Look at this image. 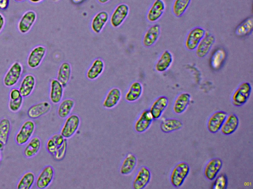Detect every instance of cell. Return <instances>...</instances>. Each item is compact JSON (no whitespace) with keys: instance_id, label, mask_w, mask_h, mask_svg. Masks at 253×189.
<instances>
[{"instance_id":"28","label":"cell","mask_w":253,"mask_h":189,"mask_svg":"<svg viewBox=\"0 0 253 189\" xmlns=\"http://www.w3.org/2000/svg\"><path fill=\"white\" fill-rule=\"evenodd\" d=\"M173 62V56L171 53L165 50L160 56L156 62L154 68L158 72H164L167 71L171 66Z\"/></svg>"},{"instance_id":"23","label":"cell","mask_w":253,"mask_h":189,"mask_svg":"<svg viewBox=\"0 0 253 189\" xmlns=\"http://www.w3.org/2000/svg\"><path fill=\"white\" fill-rule=\"evenodd\" d=\"M227 54L226 50L222 47H218L212 52L210 58V65L215 71L220 69L227 59Z\"/></svg>"},{"instance_id":"7","label":"cell","mask_w":253,"mask_h":189,"mask_svg":"<svg viewBox=\"0 0 253 189\" xmlns=\"http://www.w3.org/2000/svg\"><path fill=\"white\" fill-rule=\"evenodd\" d=\"M252 92V86L250 83H242L232 95V103L237 107L244 105L249 98Z\"/></svg>"},{"instance_id":"26","label":"cell","mask_w":253,"mask_h":189,"mask_svg":"<svg viewBox=\"0 0 253 189\" xmlns=\"http://www.w3.org/2000/svg\"><path fill=\"white\" fill-rule=\"evenodd\" d=\"M137 163L136 156L131 153L126 154L120 168V173L124 176L130 175L135 168Z\"/></svg>"},{"instance_id":"36","label":"cell","mask_w":253,"mask_h":189,"mask_svg":"<svg viewBox=\"0 0 253 189\" xmlns=\"http://www.w3.org/2000/svg\"><path fill=\"white\" fill-rule=\"evenodd\" d=\"M36 181L34 173L32 171L25 172L18 181L16 188L17 189H30Z\"/></svg>"},{"instance_id":"20","label":"cell","mask_w":253,"mask_h":189,"mask_svg":"<svg viewBox=\"0 0 253 189\" xmlns=\"http://www.w3.org/2000/svg\"><path fill=\"white\" fill-rule=\"evenodd\" d=\"M36 84L35 76L31 73L26 74L22 78L18 89L23 97L29 96L33 93Z\"/></svg>"},{"instance_id":"44","label":"cell","mask_w":253,"mask_h":189,"mask_svg":"<svg viewBox=\"0 0 253 189\" xmlns=\"http://www.w3.org/2000/svg\"><path fill=\"white\" fill-rule=\"evenodd\" d=\"M22 96L18 88H12L9 93V99L15 100Z\"/></svg>"},{"instance_id":"34","label":"cell","mask_w":253,"mask_h":189,"mask_svg":"<svg viewBox=\"0 0 253 189\" xmlns=\"http://www.w3.org/2000/svg\"><path fill=\"white\" fill-rule=\"evenodd\" d=\"M253 31V18L248 17L243 21L235 29V34L240 37L250 35Z\"/></svg>"},{"instance_id":"49","label":"cell","mask_w":253,"mask_h":189,"mask_svg":"<svg viewBox=\"0 0 253 189\" xmlns=\"http://www.w3.org/2000/svg\"><path fill=\"white\" fill-rule=\"evenodd\" d=\"M97 1L101 4H104L107 3H108L110 0H97Z\"/></svg>"},{"instance_id":"52","label":"cell","mask_w":253,"mask_h":189,"mask_svg":"<svg viewBox=\"0 0 253 189\" xmlns=\"http://www.w3.org/2000/svg\"><path fill=\"white\" fill-rule=\"evenodd\" d=\"M53 1H59V0H52Z\"/></svg>"},{"instance_id":"46","label":"cell","mask_w":253,"mask_h":189,"mask_svg":"<svg viewBox=\"0 0 253 189\" xmlns=\"http://www.w3.org/2000/svg\"><path fill=\"white\" fill-rule=\"evenodd\" d=\"M5 25V19L3 15L0 13V33L2 31Z\"/></svg>"},{"instance_id":"1","label":"cell","mask_w":253,"mask_h":189,"mask_svg":"<svg viewBox=\"0 0 253 189\" xmlns=\"http://www.w3.org/2000/svg\"><path fill=\"white\" fill-rule=\"evenodd\" d=\"M23 66L21 63L14 62L9 67L3 77V84L7 88H12L19 81L23 72Z\"/></svg>"},{"instance_id":"50","label":"cell","mask_w":253,"mask_h":189,"mask_svg":"<svg viewBox=\"0 0 253 189\" xmlns=\"http://www.w3.org/2000/svg\"><path fill=\"white\" fill-rule=\"evenodd\" d=\"M16 2H20L24 1L25 0H14Z\"/></svg>"},{"instance_id":"21","label":"cell","mask_w":253,"mask_h":189,"mask_svg":"<svg viewBox=\"0 0 253 189\" xmlns=\"http://www.w3.org/2000/svg\"><path fill=\"white\" fill-rule=\"evenodd\" d=\"M64 88L56 79H52L50 80L49 97L51 103L57 104L60 102L64 95Z\"/></svg>"},{"instance_id":"38","label":"cell","mask_w":253,"mask_h":189,"mask_svg":"<svg viewBox=\"0 0 253 189\" xmlns=\"http://www.w3.org/2000/svg\"><path fill=\"white\" fill-rule=\"evenodd\" d=\"M11 127V123L8 119L3 118L0 120V141L4 145L7 143Z\"/></svg>"},{"instance_id":"5","label":"cell","mask_w":253,"mask_h":189,"mask_svg":"<svg viewBox=\"0 0 253 189\" xmlns=\"http://www.w3.org/2000/svg\"><path fill=\"white\" fill-rule=\"evenodd\" d=\"M36 128V125L32 120L25 121L15 136L17 144L22 146L26 144L32 138Z\"/></svg>"},{"instance_id":"35","label":"cell","mask_w":253,"mask_h":189,"mask_svg":"<svg viewBox=\"0 0 253 189\" xmlns=\"http://www.w3.org/2000/svg\"><path fill=\"white\" fill-rule=\"evenodd\" d=\"M182 126V122L176 118L166 119L160 124L161 130L164 133H169L178 130Z\"/></svg>"},{"instance_id":"2","label":"cell","mask_w":253,"mask_h":189,"mask_svg":"<svg viewBox=\"0 0 253 189\" xmlns=\"http://www.w3.org/2000/svg\"><path fill=\"white\" fill-rule=\"evenodd\" d=\"M190 171L189 165L185 162H180L174 167L170 175V182L172 186H181Z\"/></svg>"},{"instance_id":"15","label":"cell","mask_w":253,"mask_h":189,"mask_svg":"<svg viewBox=\"0 0 253 189\" xmlns=\"http://www.w3.org/2000/svg\"><path fill=\"white\" fill-rule=\"evenodd\" d=\"M227 116V113L223 111H217L212 113L207 122L208 131L211 133L219 131Z\"/></svg>"},{"instance_id":"31","label":"cell","mask_w":253,"mask_h":189,"mask_svg":"<svg viewBox=\"0 0 253 189\" xmlns=\"http://www.w3.org/2000/svg\"><path fill=\"white\" fill-rule=\"evenodd\" d=\"M72 74L71 64L64 62L59 65L57 72L56 79L65 87L70 81Z\"/></svg>"},{"instance_id":"11","label":"cell","mask_w":253,"mask_h":189,"mask_svg":"<svg viewBox=\"0 0 253 189\" xmlns=\"http://www.w3.org/2000/svg\"><path fill=\"white\" fill-rule=\"evenodd\" d=\"M54 177L53 167L49 165L44 166L36 179V186L39 189L47 188L52 183Z\"/></svg>"},{"instance_id":"3","label":"cell","mask_w":253,"mask_h":189,"mask_svg":"<svg viewBox=\"0 0 253 189\" xmlns=\"http://www.w3.org/2000/svg\"><path fill=\"white\" fill-rule=\"evenodd\" d=\"M47 52L46 48L38 45L34 47L29 52L26 60L28 67L34 69L38 68L43 61Z\"/></svg>"},{"instance_id":"8","label":"cell","mask_w":253,"mask_h":189,"mask_svg":"<svg viewBox=\"0 0 253 189\" xmlns=\"http://www.w3.org/2000/svg\"><path fill=\"white\" fill-rule=\"evenodd\" d=\"M37 19V14L33 10L25 11L20 17L17 23L18 32L25 34L30 32Z\"/></svg>"},{"instance_id":"25","label":"cell","mask_w":253,"mask_h":189,"mask_svg":"<svg viewBox=\"0 0 253 189\" xmlns=\"http://www.w3.org/2000/svg\"><path fill=\"white\" fill-rule=\"evenodd\" d=\"M169 104V99L166 96H160L152 103L149 109L154 120L159 119Z\"/></svg>"},{"instance_id":"17","label":"cell","mask_w":253,"mask_h":189,"mask_svg":"<svg viewBox=\"0 0 253 189\" xmlns=\"http://www.w3.org/2000/svg\"><path fill=\"white\" fill-rule=\"evenodd\" d=\"M154 119L149 109L143 110L135 122L134 128L137 133L145 132L151 125Z\"/></svg>"},{"instance_id":"4","label":"cell","mask_w":253,"mask_h":189,"mask_svg":"<svg viewBox=\"0 0 253 189\" xmlns=\"http://www.w3.org/2000/svg\"><path fill=\"white\" fill-rule=\"evenodd\" d=\"M129 13L128 5L124 3L117 5L109 16L110 25L114 28L120 27L127 18Z\"/></svg>"},{"instance_id":"37","label":"cell","mask_w":253,"mask_h":189,"mask_svg":"<svg viewBox=\"0 0 253 189\" xmlns=\"http://www.w3.org/2000/svg\"><path fill=\"white\" fill-rule=\"evenodd\" d=\"M191 0H174L172 4L171 10L173 15L181 17L189 7Z\"/></svg>"},{"instance_id":"19","label":"cell","mask_w":253,"mask_h":189,"mask_svg":"<svg viewBox=\"0 0 253 189\" xmlns=\"http://www.w3.org/2000/svg\"><path fill=\"white\" fill-rule=\"evenodd\" d=\"M51 109V104L46 101L38 102L32 105L27 111L28 116L31 119H38L48 113Z\"/></svg>"},{"instance_id":"22","label":"cell","mask_w":253,"mask_h":189,"mask_svg":"<svg viewBox=\"0 0 253 189\" xmlns=\"http://www.w3.org/2000/svg\"><path fill=\"white\" fill-rule=\"evenodd\" d=\"M222 167V161L219 158L210 159L206 164L204 174L209 180L212 181L217 176Z\"/></svg>"},{"instance_id":"32","label":"cell","mask_w":253,"mask_h":189,"mask_svg":"<svg viewBox=\"0 0 253 189\" xmlns=\"http://www.w3.org/2000/svg\"><path fill=\"white\" fill-rule=\"evenodd\" d=\"M23 150L24 156L27 158H31L36 156L40 151L42 142L38 136L32 137L26 143Z\"/></svg>"},{"instance_id":"9","label":"cell","mask_w":253,"mask_h":189,"mask_svg":"<svg viewBox=\"0 0 253 189\" xmlns=\"http://www.w3.org/2000/svg\"><path fill=\"white\" fill-rule=\"evenodd\" d=\"M206 31L202 27H196L188 32L184 42L185 48L189 51L195 50L206 34Z\"/></svg>"},{"instance_id":"40","label":"cell","mask_w":253,"mask_h":189,"mask_svg":"<svg viewBox=\"0 0 253 189\" xmlns=\"http://www.w3.org/2000/svg\"><path fill=\"white\" fill-rule=\"evenodd\" d=\"M23 98L24 97L22 96L15 100L9 99L8 103V107L9 110L14 113L19 111L23 105Z\"/></svg>"},{"instance_id":"24","label":"cell","mask_w":253,"mask_h":189,"mask_svg":"<svg viewBox=\"0 0 253 189\" xmlns=\"http://www.w3.org/2000/svg\"><path fill=\"white\" fill-rule=\"evenodd\" d=\"M105 69V63L103 60L97 58L91 63L86 72V77L89 80L97 79L103 72Z\"/></svg>"},{"instance_id":"43","label":"cell","mask_w":253,"mask_h":189,"mask_svg":"<svg viewBox=\"0 0 253 189\" xmlns=\"http://www.w3.org/2000/svg\"><path fill=\"white\" fill-rule=\"evenodd\" d=\"M51 138L54 141L57 147L62 145L65 139H66L60 133L54 134Z\"/></svg>"},{"instance_id":"12","label":"cell","mask_w":253,"mask_h":189,"mask_svg":"<svg viewBox=\"0 0 253 189\" xmlns=\"http://www.w3.org/2000/svg\"><path fill=\"white\" fill-rule=\"evenodd\" d=\"M151 173L145 166H142L138 170L132 181V187L134 189H143L150 181Z\"/></svg>"},{"instance_id":"30","label":"cell","mask_w":253,"mask_h":189,"mask_svg":"<svg viewBox=\"0 0 253 189\" xmlns=\"http://www.w3.org/2000/svg\"><path fill=\"white\" fill-rule=\"evenodd\" d=\"M239 123V121L237 116L235 114L231 113L227 116L220 130L223 135H230L237 129Z\"/></svg>"},{"instance_id":"6","label":"cell","mask_w":253,"mask_h":189,"mask_svg":"<svg viewBox=\"0 0 253 189\" xmlns=\"http://www.w3.org/2000/svg\"><path fill=\"white\" fill-rule=\"evenodd\" d=\"M81 125L80 117L76 114H70L67 117L61 128L60 134L67 139L73 137L78 131Z\"/></svg>"},{"instance_id":"41","label":"cell","mask_w":253,"mask_h":189,"mask_svg":"<svg viewBox=\"0 0 253 189\" xmlns=\"http://www.w3.org/2000/svg\"><path fill=\"white\" fill-rule=\"evenodd\" d=\"M67 149V141L65 139L63 143L57 148L53 155L54 158L58 160H62L65 157Z\"/></svg>"},{"instance_id":"18","label":"cell","mask_w":253,"mask_h":189,"mask_svg":"<svg viewBox=\"0 0 253 189\" xmlns=\"http://www.w3.org/2000/svg\"><path fill=\"white\" fill-rule=\"evenodd\" d=\"M122 98V92L117 87H113L107 93L102 102V106L107 109L116 107Z\"/></svg>"},{"instance_id":"42","label":"cell","mask_w":253,"mask_h":189,"mask_svg":"<svg viewBox=\"0 0 253 189\" xmlns=\"http://www.w3.org/2000/svg\"><path fill=\"white\" fill-rule=\"evenodd\" d=\"M45 147L47 152L53 156L57 147L51 137L46 141Z\"/></svg>"},{"instance_id":"16","label":"cell","mask_w":253,"mask_h":189,"mask_svg":"<svg viewBox=\"0 0 253 189\" xmlns=\"http://www.w3.org/2000/svg\"><path fill=\"white\" fill-rule=\"evenodd\" d=\"M109 14L106 11H98L91 19L90 22L91 31L96 34L100 33L109 21Z\"/></svg>"},{"instance_id":"10","label":"cell","mask_w":253,"mask_h":189,"mask_svg":"<svg viewBox=\"0 0 253 189\" xmlns=\"http://www.w3.org/2000/svg\"><path fill=\"white\" fill-rule=\"evenodd\" d=\"M215 41V38L212 33L206 32L195 49L196 56L202 59L208 55Z\"/></svg>"},{"instance_id":"33","label":"cell","mask_w":253,"mask_h":189,"mask_svg":"<svg viewBox=\"0 0 253 189\" xmlns=\"http://www.w3.org/2000/svg\"><path fill=\"white\" fill-rule=\"evenodd\" d=\"M75 105V101L70 98L62 100L57 109L58 116L61 119H66L71 113Z\"/></svg>"},{"instance_id":"45","label":"cell","mask_w":253,"mask_h":189,"mask_svg":"<svg viewBox=\"0 0 253 189\" xmlns=\"http://www.w3.org/2000/svg\"><path fill=\"white\" fill-rule=\"evenodd\" d=\"M10 0H0V9L5 10L9 6Z\"/></svg>"},{"instance_id":"39","label":"cell","mask_w":253,"mask_h":189,"mask_svg":"<svg viewBox=\"0 0 253 189\" xmlns=\"http://www.w3.org/2000/svg\"><path fill=\"white\" fill-rule=\"evenodd\" d=\"M212 188L214 189H226L228 185V178L225 174L222 173L214 178Z\"/></svg>"},{"instance_id":"48","label":"cell","mask_w":253,"mask_h":189,"mask_svg":"<svg viewBox=\"0 0 253 189\" xmlns=\"http://www.w3.org/2000/svg\"><path fill=\"white\" fill-rule=\"evenodd\" d=\"M44 0H28L29 2L33 4H38Z\"/></svg>"},{"instance_id":"14","label":"cell","mask_w":253,"mask_h":189,"mask_svg":"<svg viewBox=\"0 0 253 189\" xmlns=\"http://www.w3.org/2000/svg\"><path fill=\"white\" fill-rule=\"evenodd\" d=\"M161 34V27L159 24H153L149 27L143 34L142 43L145 47L153 46L158 40Z\"/></svg>"},{"instance_id":"27","label":"cell","mask_w":253,"mask_h":189,"mask_svg":"<svg viewBox=\"0 0 253 189\" xmlns=\"http://www.w3.org/2000/svg\"><path fill=\"white\" fill-rule=\"evenodd\" d=\"M191 95L186 92L179 94L175 98L172 105L173 112L176 114H181L187 109L190 103Z\"/></svg>"},{"instance_id":"47","label":"cell","mask_w":253,"mask_h":189,"mask_svg":"<svg viewBox=\"0 0 253 189\" xmlns=\"http://www.w3.org/2000/svg\"><path fill=\"white\" fill-rule=\"evenodd\" d=\"M85 0H71L74 4H80L84 2Z\"/></svg>"},{"instance_id":"13","label":"cell","mask_w":253,"mask_h":189,"mask_svg":"<svg viewBox=\"0 0 253 189\" xmlns=\"http://www.w3.org/2000/svg\"><path fill=\"white\" fill-rule=\"evenodd\" d=\"M165 9V3L163 0H154L147 11V20L150 23L158 21L164 14Z\"/></svg>"},{"instance_id":"29","label":"cell","mask_w":253,"mask_h":189,"mask_svg":"<svg viewBox=\"0 0 253 189\" xmlns=\"http://www.w3.org/2000/svg\"><path fill=\"white\" fill-rule=\"evenodd\" d=\"M143 93V86L139 81L131 83L125 94V99L128 102H134L138 100Z\"/></svg>"},{"instance_id":"51","label":"cell","mask_w":253,"mask_h":189,"mask_svg":"<svg viewBox=\"0 0 253 189\" xmlns=\"http://www.w3.org/2000/svg\"><path fill=\"white\" fill-rule=\"evenodd\" d=\"M1 151H0V162L1 161Z\"/></svg>"}]
</instances>
